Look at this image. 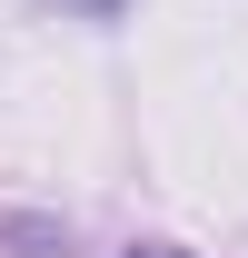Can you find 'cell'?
Here are the masks:
<instances>
[{
    "label": "cell",
    "mask_w": 248,
    "mask_h": 258,
    "mask_svg": "<svg viewBox=\"0 0 248 258\" xmlns=\"http://www.w3.org/2000/svg\"><path fill=\"white\" fill-rule=\"evenodd\" d=\"M129 258H189V248H129Z\"/></svg>",
    "instance_id": "2"
},
{
    "label": "cell",
    "mask_w": 248,
    "mask_h": 258,
    "mask_svg": "<svg viewBox=\"0 0 248 258\" xmlns=\"http://www.w3.org/2000/svg\"><path fill=\"white\" fill-rule=\"evenodd\" d=\"M70 10H80V20H119V0H70Z\"/></svg>",
    "instance_id": "1"
}]
</instances>
